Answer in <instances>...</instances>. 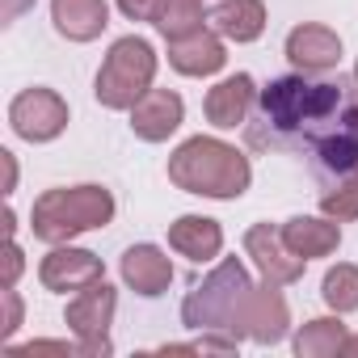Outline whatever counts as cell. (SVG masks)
Masks as SVG:
<instances>
[{
    "label": "cell",
    "mask_w": 358,
    "mask_h": 358,
    "mask_svg": "<svg viewBox=\"0 0 358 358\" xmlns=\"http://www.w3.org/2000/svg\"><path fill=\"white\" fill-rule=\"evenodd\" d=\"M169 182L199 199L232 203L249 190L253 164L236 143H224L215 135H194L169 156Z\"/></svg>",
    "instance_id": "obj_1"
},
{
    "label": "cell",
    "mask_w": 358,
    "mask_h": 358,
    "mask_svg": "<svg viewBox=\"0 0 358 358\" xmlns=\"http://www.w3.org/2000/svg\"><path fill=\"white\" fill-rule=\"evenodd\" d=\"M337 358H358V333H350L345 337V345H341V354Z\"/></svg>",
    "instance_id": "obj_30"
},
{
    "label": "cell",
    "mask_w": 358,
    "mask_h": 358,
    "mask_svg": "<svg viewBox=\"0 0 358 358\" xmlns=\"http://www.w3.org/2000/svg\"><path fill=\"white\" fill-rule=\"evenodd\" d=\"M245 253L253 257V266L262 270V278L266 282H278V287L299 282L303 278V266H308L299 253H291V245L282 241V228H270V224H253L245 232Z\"/></svg>",
    "instance_id": "obj_10"
},
{
    "label": "cell",
    "mask_w": 358,
    "mask_h": 358,
    "mask_svg": "<svg viewBox=\"0 0 358 358\" xmlns=\"http://www.w3.org/2000/svg\"><path fill=\"white\" fill-rule=\"evenodd\" d=\"M0 299H5V324H0V341H13V333L22 329V295H17V287H5V291H0Z\"/></svg>",
    "instance_id": "obj_24"
},
{
    "label": "cell",
    "mask_w": 358,
    "mask_h": 358,
    "mask_svg": "<svg viewBox=\"0 0 358 358\" xmlns=\"http://www.w3.org/2000/svg\"><path fill=\"white\" fill-rule=\"evenodd\" d=\"M320 295H324V303L333 308V312H358V266H350V262H337L329 274H324V282H320Z\"/></svg>",
    "instance_id": "obj_22"
},
{
    "label": "cell",
    "mask_w": 358,
    "mask_h": 358,
    "mask_svg": "<svg viewBox=\"0 0 358 358\" xmlns=\"http://www.w3.org/2000/svg\"><path fill=\"white\" fill-rule=\"evenodd\" d=\"M207 22H211V13L203 9V0H160V13H156L152 26L169 43V38H186V34L203 30Z\"/></svg>",
    "instance_id": "obj_21"
},
{
    "label": "cell",
    "mask_w": 358,
    "mask_h": 358,
    "mask_svg": "<svg viewBox=\"0 0 358 358\" xmlns=\"http://www.w3.org/2000/svg\"><path fill=\"white\" fill-rule=\"evenodd\" d=\"M287 59L308 76V72H329L341 64V38L337 30L320 26V22H303L287 34Z\"/></svg>",
    "instance_id": "obj_12"
},
{
    "label": "cell",
    "mask_w": 358,
    "mask_h": 358,
    "mask_svg": "<svg viewBox=\"0 0 358 358\" xmlns=\"http://www.w3.org/2000/svg\"><path fill=\"white\" fill-rule=\"evenodd\" d=\"M282 241L291 245V253H299L303 262H312V257L337 253L341 228H337V220H329V215H291V220L282 224Z\"/></svg>",
    "instance_id": "obj_18"
},
{
    "label": "cell",
    "mask_w": 358,
    "mask_h": 358,
    "mask_svg": "<svg viewBox=\"0 0 358 358\" xmlns=\"http://www.w3.org/2000/svg\"><path fill=\"white\" fill-rule=\"evenodd\" d=\"M320 215H329V220H337V224L358 220V173H350L341 186H333V190L320 199Z\"/></svg>",
    "instance_id": "obj_23"
},
{
    "label": "cell",
    "mask_w": 358,
    "mask_h": 358,
    "mask_svg": "<svg viewBox=\"0 0 358 358\" xmlns=\"http://www.w3.org/2000/svg\"><path fill=\"white\" fill-rule=\"evenodd\" d=\"M0 164H5V194L17 190V156L9 148H0Z\"/></svg>",
    "instance_id": "obj_28"
},
{
    "label": "cell",
    "mask_w": 358,
    "mask_h": 358,
    "mask_svg": "<svg viewBox=\"0 0 358 358\" xmlns=\"http://www.w3.org/2000/svg\"><path fill=\"white\" fill-rule=\"evenodd\" d=\"M224 64H228L224 38L211 26H203L186 38H169V68L182 76H215Z\"/></svg>",
    "instance_id": "obj_13"
},
{
    "label": "cell",
    "mask_w": 358,
    "mask_h": 358,
    "mask_svg": "<svg viewBox=\"0 0 358 358\" xmlns=\"http://www.w3.org/2000/svg\"><path fill=\"white\" fill-rule=\"evenodd\" d=\"M118 274H122V282H127L135 295L156 299V295H164L169 282H173V262H169V253L156 249V245H131V249L122 253V262H118Z\"/></svg>",
    "instance_id": "obj_15"
},
{
    "label": "cell",
    "mask_w": 358,
    "mask_h": 358,
    "mask_svg": "<svg viewBox=\"0 0 358 358\" xmlns=\"http://www.w3.org/2000/svg\"><path fill=\"white\" fill-rule=\"evenodd\" d=\"M9 127L26 143H51V139H59L68 131V101L47 85L22 89L9 101Z\"/></svg>",
    "instance_id": "obj_7"
},
{
    "label": "cell",
    "mask_w": 358,
    "mask_h": 358,
    "mask_svg": "<svg viewBox=\"0 0 358 358\" xmlns=\"http://www.w3.org/2000/svg\"><path fill=\"white\" fill-rule=\"evenodd\" d=\"M249 270L236 262V257H224L182 303V320L186 329H203V333H232L236 337V324H241V308L249 299Z\"/></svg>",
    "instance_id": "obj_4"
},
{
    "label": "cell",
    "mask_w": 358,
    "mask_h": 358,
    "mask_svg": "<svg viewBox=\"0 0 358 358\" xmlns=\"http://www.w3.org/2000/svg\"><path fill=\"white\" fill-rule=\"evenodd\" d=\"M262 114L282 135H312V143L337 122L341 114V89L329 80H303L282 76L262 89Z\"/></svg>",
    "instance_id": "obj_2"
},
{
    "label": "cell",
    "mask_w": 358,
    "mask_h": 358,
    "mask_svg": "<svg viewBox=\"0 0 358 358\" xmlns=\"http://www.w3.org/2000/svg\"><path fill=\"white\" fill-rule=\"evenodd\" d=\"M22 270H26V253H22V245L9 236V245H5V287H17Z\"/></svg>",
    "instance_id": "obj_25"
},
{
    "label": "cell",
    "mask_w": 358,
    "mask_h": 358,
    "mask_svg": "<svg viewBox=\"0 0 358 358\" xmlns=\"http://www.w3.org/2000/svg\"><path fill=\"white\" fill-rule=\"evenodd\" d=\"M354 80H358V64H354Z\"/></svg>",
    "instance_id": "obj_31"
},
{
    "label": "cell",
    "mask_w": 358,
    "mask_h": 358,
    "mask_svg": "<svg viewBox=\"0 0 358 358\" xmlns=\"http://www.w3.org/2000/svg\"><path fill=\"white\" fill-rule=\"evenodd\" d=\"M118 9H122V17H131V22H156L160 0H118Z\"/></svg>",
    "instance_id": "obj_26"
},
{
    "label": "cell",
    "mask_w": 358,
    "mask_h": 358,
    "mask_svg": "<svg viewBox=\"0 0 358 358\" xmlns=\"http://www.w3.org/2000/svg\"><path fill=\"white\" fill-rule=\"evenodd\" d=\"M152 80H156V51H152V43L127 34V38H118L106 51V59L97 68V80H93V93H97V101L106 110H131L152 89Z\"/></svg>",
    "instance_id": "obj_5"
},
{
    "label": "cell",
    "mask_w": 358,
    "mask_h": 358,
    "mask_svg": "<svg viewBox=\"0 0 358 358\" xmlns=\"http://www.w3.org/2000/svg\"><path fill=\"white\" fill-rule=\"evenodd\" d=\"M114 220V194L106 186H55L34 199L30 228L47 245H72L85 232H97Z\"/></svg>",
    "instance_id": "obj_3"
},
{
    "label": "cell",
    "mask_w": 358,
    "mask_h": 358,
    "mask_svg": "<svg viewBox=\"0 0 358 358\" xmlns=\"http://www.w3.org/2000/svg\"><path fill=\"white\" fill-rule=\"evenodd\" d=\"M291 329V308H287V295L278 291V282H253L249 287V299L241 308V324H236V337H249L257 345H278Z\"/></svg>",
    "instance_id": "obj_8"
},
{
    "label": "cell",
    "mask_w": 358,
    "mask_h": 358,
    "mask_svg": "<svg viewBox=\"0 0 358 358\" xmlns=\"http://www.w3.org/2000/svg\"><path fill=\"white\" fill-rule=\"evenodd\" d=\"M30 5H34V0H0V17H5V26H9V22H17Z\"/></svg>",
    "instance_id": "obj_29"
},
{
    "label": "cell",
    "mask_w": 358,
    "mask_h": 358,
    "mask_svg": "<svg viewBox=\"0 0 358 358\" xmlns=\"http://www.w3.org/2000/svg\"><path fill=\"white\" fill-rule=\"evenodd\" d=\"M114 312H118V291H114L106 278H97L93 287H85V291H76V295L68 299L64 320H68V329L76 333L80 354H110V350H114V345H110Z\"/></svg>",
    "instance_id": "obj_6"
},
{
    "label": "cell",
    "mask_w": 358,
    "mask_h": 358,
    "mask_svg": "<svg viewBox=\"0 0 358 358\" xmlns=\"http://www.w3.org/2000/svg\"><path fill=\"white\" fill-rule=\"evenodd\" d=\"M253 101H257V85H253V76H249V72H236V76H224L215 89H207L203 110H207V122H211V127H220V131H236V127H245Z\"/></svg>",
    "instance_id": "obj_14"
},
{
    "label": "cell",
    "mask_w": 358,
    "mask_h": 358,
    "mask_svg": "<svg viewBox=\"0 0 358 358\" xmlns=\"http://www.w3.org/2000/svg\"><path fill=\"white\" fill-rule=\"evenodd\" d=\"M51 22L68 43H93L110 26L106 0H51Z\"/></svg>",
    "instance_id": "obj_17"
},
{
    "label": "cell",
    "mask_w": 358,
    "mask_h": 358,
    "mask_svg": "<svg viewBox=\"0 0 358 358\" xmlns=\"http://www.w3.org/2000/svg\"><path fill=\"white\" fill-rule=\"evenodd\" d=\"M345 337H350V329L341 324V312H333V316H316V320H308L299 333H295V354L299 358H337L341 354V345H345Z\"/></svg>",
    "instance_id": "obj_20"
},
{
    "label": "cell",
    "mask_w": 358,
    "mask_h": 358,
    "mask_svg": "<svg viewBox=\"0 0 358 358\" xmlns=\"http://www.w3.org/2000/svg\"><path fill=\"white\" fill-rule=\"evenodd\" d=\"M211 30L224 43H257L266 30V5L262 0H220L211 9Z\"/></svg>",
    "instance_id": "obj_19"
},
{
    "label": "cell",
    "mask_w": 358,
    "mask_h": 358,
    "mask_svg": "<svg viewBox=\"0 0 358 358\" xmlns=\"http://www.w3.org/2000/svg\"><path fill=\"white\" fill-rule=\"evenodd\" d=\"M354 114H358V101H354Z\"/></svg>",
    "instance_id": "obj_32"
},
{
    "label": "cell",
    "mask_w": 358,
    "mask_h": 358,
    "mask_svg": "<svg viewBox=\"0 0 358 358\" xmlns=\"http://www.w3.org/2000/svg\"><path fill=\"white\" fill-rule=\"evenodd\" d=\"M186 118V101L173 89H148L135 106H131V131L143 143H164Z\"/></svg>",
    "instance_id": "obj_11"
},
{
    "label": "cell",
    "mask_w": 358,
    "mask_h": 358,
    "mask_svg": "<svg viewBox=\"0 0 358 358\" xmlns=\"http://www.w3.org/2000/svg\"><path fill=\"white\" fill-rule=\"evenodd\" d=\"M169 249L194 266H207L224 253V228L207 215H182L177 224H169Z\"/></svg>",
    "instance_id": "obj_16"
},
{
    "label": "cell",
    "mask_w": 358,
    "mask_h": 358,
    "mask_svg": "<svg viewBox=\"0 0 358 358\" xmlns=\"http://www.w3.org/2000/svg\"><path fill=\"white\" fill-rule=\"evenodd\" d=\"M97 278H106L101 257L89 249H76V245H51V253L38 266V282L55 295H68V291L76 295V291L93 287Z\"/></svg>",
    "instance_id": "obj_9"
},
{
    "label": "cell",
    "mask_w": 358,
    "mask_h": 358,
    "mask_svg": "<svg viewBox=\"0 0 358 358\" xmlns=\"http://www.w3.org/2000/svg\"><path fill=\"white\" fill-rule=\"evenodd\" d=\"M80 354V345H68V341H30V345H22V354Z\"/></svg>",
    "instance_id": "obj_27"
}]
</instances>
